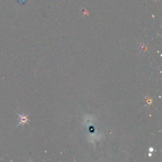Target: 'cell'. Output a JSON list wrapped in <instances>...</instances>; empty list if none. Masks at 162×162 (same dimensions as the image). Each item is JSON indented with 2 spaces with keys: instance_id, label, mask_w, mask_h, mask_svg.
<instances>
[{
  "instance_id": "obj_1",
  "label": "cell",
  "mask_w": 162,
  "mask_h": 162,
  "mask_svg": "<svg viewBox=\"0 0 162 162\" xmlns=\"http://www.w3.org/2000/svg\"><path fill=\"white\" fill-rule=\"evenodd\" d=\"M18 115L19 116L20 118V122L18 124V125H17V127L15 128H17V127H19V125H24L26 124H29V119L28 118L29 115H25V114H20L19 113H17Z\"/></svg>"
}]
</instances>
